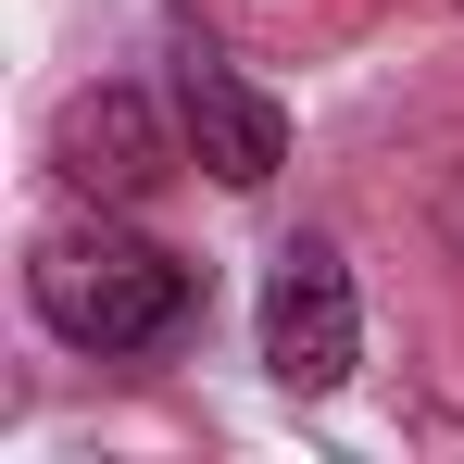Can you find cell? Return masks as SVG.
Listing matches in <instances>:
<instances>
[{"label": "cell", "mask_w": 464, "mask_h": 464, "mask_svg": "<svg viewBox=\"0 0 464 464\" xmlns=\"http://www.w3.org/2000/svg\"><path fill=\"white\" fill-rule=\"evenodd\" d=\"M176 139L214 163L227 188H264V176L289 163V113L238 76L227 51H201V38H188V51H176Z\"/></svg>", "instance_id": "3957f363"}, {"label": "cell", "mask_w": 464, "mask_h": 464, "mask_svg": "<svg viewBox=\"0 0 464 464\" xmlns=\"http://www.w3.org/2000/svg\"><path fill=\"white\" fill-rule=\"evenodd\" d=\"M440 238H452V264H464V163H452V188H440Z\"/></svg>", "instance_id": "5b68a950"}, {"label": "cell", "mask_w": 464, "mask_h": 464, "mask_svg": "<svg viewBox=\"0 0 464 464\" xmlns=\"http://www.w3.org/2000/svg\"><path fill=\"white\" fill-rule=\"evenodd\" d=\"M364 364V302H352V264L326 238H289L276 276H264V377L326 401V389Z\"/></svg>", "instance_id": "7a4b0ae2"}, {"label": "cell", "mask_w": 464, "mask_h": 464, "mask_svg": "<svg viewBox=\"0 0 464 464\" xmlns=\"http://www.w3.org/2000/svg\"><path fill=\"white\" fill-rule=\"evenodd\" d=\"M51 163H63V188H88V201H139L163 163H176V139H163V113L139 88H76L51 113Z\"/></svg>", "instance_id": "277c9868"}, {"label": "cell", "mask_w": 464, "mask_h": 464, "mask_svg": "<svg viewBox=\"0 0 464 464\" xmlns=\"http://www.w3.org/2000/svg\"><path fill=\"white\" fill-rule=\"evenodd\" d=\"M25 302H38V326H51L63 352L126 364V352H163V339L201 314V276H188L163 238L113 227V214H88V227H51V238H38Z\"/></svg>", "instance_id": "6da1fadb"}]
</instances>
